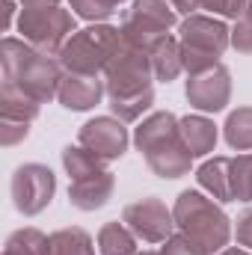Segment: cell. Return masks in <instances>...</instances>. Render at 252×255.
Returning a JSON list of instances; mask_svg holds the SVG:
<instances>
[{
	"label": "cell",
	"mask_w": 252,
	"mask_h": 255,
	"mask_svg": "<svg viewBox=\"0 0 252 255\" xmlns=\"http://www.w3.org/2000/svg\"><path fill=\"white\" fill-rule=\"evenodd\" d=\"M104 95H107V86H104L101 77L68 74V71H65L63 83H60V95H57V101L63 104L65 110L83 113V110H92L95 104H101Z\"/></svg>",
	"instance_id": "cell-13"
},
{
	"label": "cell",
	"mask_w": 252,
	"mask_h": 255,
	"mask_svg": "<svg viewBox=\"0 0 252 255\" xmlns=\"http://www.w3.org/2000/svg\"><path fill=\"white\" fill-rule=\"evenodd\" d=\"M235 238H238V244H241V247L252 250V208H247V211H241V214H238Z\"/></svg>",
	"instance_id": "cell-30"
},
{
	"label": "cell",
	"mask_w": 252,
	"mask_h": 255,
	"mask_svg": "<svg viewBox=\"0 0 252 255\" xmlns=\"http://www.w3.org/2000/svg\"><path fill=\"white\" fill-rule=\"evenodd\" d=\"M181 136H184L193 157H205V154L214 151L220 133H217V125L208 116H184L181 119Z\"/></svg>",
	"instance_id": "cell-17"
},
{
	"label": "cell",
	"mask_w": 252,
	"mask_h": 255,
	"mask_svg": "<svg viewBox=\"0 0 252 255\" xmlns=\"http://www.w3.org/2000/svg\"><path fill=\"white\" fill-rule=\"evenodd\" d=\"M60 6V0H21V9H51Z\"/></svg>",
	"instance_id": "cell-32"
},
{
	"label": "cell",
	"mask_w": 252,
	"mask_h": 255,
	"mask_svg": "<svg viewBox=\"0 0 252 255\" xmlns=\"http://www.w3.org/2000/svg\"><path fill=\"white\" fill-rule=\"evenodd\" d=\"M18 33L36 51L60 57L65 42L77 30H74V15L68 9L51 6V9H21V15H18Z\"/></svg>",
	"instance_id": "cell-8"
},
{
	"label": "cell",
	"mask_w": 252,
	"mask_h": 255,
	"mask_svg": "<svg viewBox=\"0 0 252 255\" xmlns=\"http://www.w3.org/2000/svg\"><path fill=\"white\" fill-rule=\"evenodd\" d=\"M178 42L184 54V71L196 74L208 65L220 63V57L232 48V30L217 15L196 12L178 24Z\"/></svg>",
	"instance_id": "cell-6"
},
{
	"label": "cell",
	"mask_w": 252,
	"mask_h": 255,
	"mask_svg": "<svg viewBox=\"0 0 252 255\" xmlns=\"http://www.w3.org/2000/svg\"><path fill=\"white\" fill-rule=\"evenodd\" d=\"M136 255H163V253H154V250H142V253H136Z\"/></svg>",
	"instance_id": "cell-35"
},
{
	"label": "cell",
	"mask_w": 252,
	"mask_h": 255,
	"mask_svg": "<svg viewBox=\"0 0 252 255\" xmlns=\"http://www.w3.org/2000/svg\"><path fill=\"white\" fill-rule=\"evenodd\" d=\"M196 181L202 190L211 193L217 202H235V175H232V157H211L196 169Z\"/></svg>",
	"instance_id": "cell-15"
},
{
	"label": "cell",
	"mask_w": 252,
	"mask_h": 255,
	"mask_svg": "<svg viewBox=\"0 0 252 255\" xmlns=\"http://www.w3.org/2000/svg\"><path fill=\"white\" fill-rule=\"evenodd\" d=\"M122 33L113 24H89L77 30L65 48L60 51V63L68 74H89L101 77L110 60L122 51Z\"/></svg>",
	"instance_id": "cell-5"
},
{
	"label": "cell",
	"mask_w": 252,
	"mask_h": 255,
	"mask_svg": "<svg viewBox=\"0 0 252 255\" xmlns=\"http://www.w3.org/2000/svg\"><path fill=\"white\" fill-rule=\"evenodd\" d=\"M154 68L151 57L139 48L122 45V51L110 60L104 68V86H107V101L116 119L136 122L151 104H154Z\"/></svg>",
	"instance_id": "cell-1"
},
{
	"label": "cell",
	"mask_w": 252,
	"mask_h": 255,
	"mask_svg": "<svg viewBox=\"0 0 252 255\" xmlns=\"http://www.w3.org/2000/svg\"><path fill=\"white\" fill-rule=\"evenodd\" d=\"M223 133L235 151H252V107H238L235 113H229Z\"/></svg>",
	"instance_id": "cell-22"
},
{
	"label": "cell",
	"mask_w": 252,
	"mask_h": 255,
	"mask_svg": "<svg viewBox=\"0 0 252 255\" xmlns=\"http://www.w3.org/2000/svg\"><path fill=\"white\" fill-rule=\"evenodd\" d=\"M247 15H252V0H250V6H247Z\"/></svg>",
	"instance_id": "cell-36"
},
{
	"label": "cell",
	"mask_w": 252,
	"mask_h": 255,
	"mask_svg": "<svg viewBox=\"0 0 252 255\" xmlns=\"http://www.w3.org/2000/svg\"><path fill=\"white\" fill-rule=\"evenodd\" d=\"M220 255H252V253H247V250H241V247H226Z\"/></svg>",
	"instance_id": "cell-34"
},
{
	"label": "cell",
	"mask_w": 252,
	"mask_h": 255,
	"mask_svg": "<svg viewBox=\"0 0 252 255\" xmlns=\"http://www.w3.org/2000/svg\"><path fill=\"white\" fill-rule=\"evenodd\" d=\"M178 15H196L202 9V0H166Z\"/></svg>",
	"instance_id": "cell-31"
},
{
	"label": "cell",
	"mask_w": 252,
	"mask_h": 255,
	"mask_svg": "<svg viewBox=\"0 0 252 255\" xmlns=\"http://www.w3.org/2000/svg\"><path fill=\"white\" fill-rule=\"evenodd\" d=\"M39 110H42L39 101H33V98L24 95L18 86H12V83L3 80V92H0V113H3V119L33 122V119L39 116Z\"/></svg>",
	"instance_id": "cell-20"
},
{
	"label": "cell",
	"mask_w": 252,
	"mask_h": 255,
	"mask_svg": "<svg viewBox=\"0 0 252 255\" xmlns=\"http://www.w3.org/2000/svg\"><path fill=\"white\" fill-rule=\"evenodd\" d=\"M45 255H95V244L83 229L71 226V229H60L48 235Z\"/></svg>",
	"instance_id": "cell-18"
},
{
	"label": "cell",
	"mask_w": 252,
	"mask_h": 255,
	"mask_svg": "<svg viewBox=\"0 0 252 255\" xmlns=\"http://www.w3.org/2000/svg\"><path fill=\"white\" fill-rule=\"evenodd\" d=\"M175 24H178V12L166 0H133L130 9L122 15L119 33L125 45L151 54L166 36H172L169 30Z\"/></svg>",
	"instance_id": "cell-7"
},
{
	"label": "cell",
	"mask_w": 252,
	"mask_h": 255,
	"mask_svg": "<svg viewBox=\"0 0 252 255\" xmlns=\"http://www.w3.org/2000/svg\"><path fill=\"white\" fill-rule=\"evenodd\" d=\"M30 133V122H18V119H3V128H0V145L12 148L15 142L27 139Z\"/></svg>",
	"instance_id": "cell-29"
},
{
	"label": "cell",
	"mask_w": 252,
	"mask_h": 255,
	"mask_svg": "<svg viewBox=\"0 0 252 255\" xmlns=\"http://www.w3.org/2000/svg\"><path fill=\"white\" fill-rule=\"evenodd\" d=\"M133 145L157 178H181L193 166V154L181 136V119L172 113H151L142 119L133 130Z\"/></svg>",
	"instance_id": "cell-3"
},
{
	"label": "cell",
	"mask_w": 252,
	"mask_h": 255,
	"mask_svg": "<svg viewBox=\"0 0 252 255\" xmlns=\"http://www.w3.org/2000/svg\"><path fill=\"white\" fill-rule=\"evenodd\" d=\"M187 101L199 113H220L232 101V74L223 63L187 74Z\"/></svg>",
	"instance_id": "cell-11"
},
{
	"label": "cell",
	"mask_w": 252,
	"mask_h": 255,
	"mask_svg": "<svg viewBox=\"0 0 252 255\" xmlns=\"http://www.w3.org/2000/svg\"><path fill=\"white\" fill-rule=\"evenodd\" d=\"M12 202L24 217H36L42 214L54 193H57V175L45 166V163H21L12 175Z\"/></svg>",
	"instance_id": "cell-9"
},
{
	"label": "cell",
	"mask_w": 252,
	"mask_h": 255,
	"mask_svg": "<svg viewBox=\"0 0 252 255\" xmlns=\"http://www.w3.org/2000/svg\"><path fill=\"white\" fill-rule=\"evenodd\" d=\"M247 6H250V0H202V9H208L211 15H217V18H241V15H247Z\"/></svg>",
	"instance_id": "cell-26"
},
{
	"label": "cell",
	"mask_w": 252,
	"mask_h": 255,
	"mask_svg": "<svg viewBox=\"0 0 252 255\" xmlns=\"http://www.w3.org/2000/svg\"><path fill=\"white\" fill-rule=\"evenodd\" d=\"M148 57H151V68H154V80H160V83H172L184 71V54H181L178 36H166Z\"/></svg>",
	"instance_id": "cell-16"
},
{
	"label": "cell",
	"mask_w": 252,
	"mask_h": 255,
	"mask_svg": "<svg viewBox=\"0 0 252 255\" xmlns=\"http://www.w3.org/2000/svg\"><path fill=\"white\" fill-rule=\"evenodd\" d=\"M175 229L181 235L193 238L199 247H205L208 253H223L232 241V220L229 214L217 205V199H208L199 190H184L175 199Z\"/></svg>",
	"instance_id": "cell-4"
},
{
	"label": "cell",
	"mask_w": 252,
	"mask_h": 255,
	"mask_svg": "<svg viewBox=\"0 0 252 255\" xmlns=\"http://www.w3.org/2000/svg\"><path fill=\"white\" fill-rule=\"evenodd\" d=\"M77 142L86 145L89 151H95L104 163H113L127 151L130 136H127V128L122 119H116V116H95V119H89L77 130Z\"/></svg>",
	"instance_id": "cell-12"
},
{
	"label": "cell",
	"mask_w": 252,
	"mask_h": 255,
	"mask_svg": "<svg viewBox=\"0 0 252 255\" xmlns=\"http://www.w3.org/2000/svg\"><path fill=\"white\" fill-rule=\"evenodd\" d=\"M63 166H65V172H68L71 181H80V178H89V175H98V172L107 169L104 160L95 151H89L86 145H80V142L63 148Z\"/></svg>",
	"instance_id": "cell-21"
},
{
	"label": "cell",
	"mask_w": 252,
	"mask_h": 255,
	"mask_svg": "<svg viewBox=\"0 0 252 255\" xmlns=\"http://www.w3.org/2000/svg\"><path fill=\"white\" fill-rule=\"evenodd\" d=\"M45 247H48V235L30 226V229H18L9 235L3 255H45Z\"/></svg>",
	"instance_id": "cell-23"
},
{
	"label": "cell",
	"mask_w": 252,
	"mask_h": 255,
	"mask_svg": "<svg viewBox=\"0 0 252 255\" xmlns=\"http://www.w3.org/2000/svg\"><path fill=\"white\" fill-rule=\"evenodd\" d=\"M0 63H3V80L18 86L33 101L45 104L60 95V83L65 77L60 57L42 54L33 45H27L24 39L6 36L0 45Z\"/></svg>",
	"instance_id": "cell-2"
},
{
	"label": "cell",
	"mask_w": 252,
	"mask_h": 255,
	"mask_svg": "<svg viewBox=\"0 0 252 255\" xmlns=\"http://www.w3.org/2000/svg\"><path fill=\"white\" fill-rule=\"evenodd\" d=\"M232 48L241 54H252V15H241L232 27Z\"/></svg>",
	"instance_id": "cell-28"
},
{
	"label": "cell",
	"mask_w": 252,
	"mask_h": 255,
	"mask_svg": "<svg viewBox=\"0 0 252 255\" xmlns=\"http://www.w3.org/2000/svg\"><path fill=\"white\" fill-rule=\"evenodd\" d=\"M116 3H125V0H116Z\"/></svg>",
	"instance_id": "cell-37"
},
{
	"label": "cell",
	"mask_w": 252,
	"mask_h": 255,
	"mask_svg": "<svg viewBox=\"0 0 252 255\" xmlns=\"http://www.w3.org/2000/svg\"><path fill=\"white\" fill-rule=\"evenodd\" d=\"M122 223L136 235V241H142V244H163V241L172 238L175 214L157 196H145V199H136V202L125 205Z\"/></svg>",
	"instance_id": "cell-10"
},
{
	"label": "cell",
	"mask_w": 252,
	"mask_h": 255,
	"mask_svg": "<svg viewBox=\"0 0 252 255\" xmlns=\"http://www.w3.org/2000/svg\"><path fill=\"white\" fill-rule=\"evenodd\" d=\"M68 6L74 9V15H80L89 24H104L113 12H119L116 0H68Z\"/></svg>",
	"instance_id": "cell-24"
},
{
	"label": "cell",
	"mask_w": 252,
	"mask_h": 255,
	"mask_svg": "<svg viewBox=\"0 0 252 255\" xmlns=\"http://www.w3.org/2000/svg\"><path fill=\"white\" fill-rule=\"evenodd\" d=\"M12 18H15V3H12V0H6V30L12 27Z\"/></svg>",
	"instance_id": "cell-33"
},
{
	"label": "cell",
	"mask_w": 252,
	"mask_h": 255,
	"mask_svg": "<svg viewBox=\"0 0 252 255\" xmlns=\"http://www.w3.org/2000/svg\"><path fill=\"white\" fill-rule=\"evenodd\" d=\"M163 255H211L205 247H199L193 238H187V235H172L169 241H163V250H160Z\"/></svg>",
	"instance_id": "cell-27"
},
{
	"label": "cell",
	"mask_w": 252,
	"mask_h": 255,
	"mask_svg": "<svg viewBox=\"0 0 252 255\" xmlns=\"http://www.w3.org/2000/svg\"><path fill=\"white\" fill-rule=\"evenodd\" d=\"M136 235L125 223H104L98 232V255H136Z\"/></svg>",
	"instance_id": "cell-19"
},
{
	"label": "cell",
	"mask_w": 252,
	"mask_h": 255,
	"mask_svg": "<svg viewBox=\"0 0 252 255\" xmlns=\"http://www.w3.org/2000/svg\"><path fill=\"white\" fill-rule=\"evenodd\" d=\"M235 175V202H252V151L232 157Z\"/></svg>",
	"instance_id": "cell-25"
},
{
	"label": "cell",
	"mask_w": 252,
	"mask_h": 255,
	"mask_svg": "<svg viewBox=\"0 0 252 255\" xmlns=\"http://www.w3.org/2000/svg\"><path fill=\"white\" fill-rule=\"evenodd\" d=\"M113 190H116V175L110 169H104L98 175L71 181L68 184V202L77 211H98L113 199Z\"/></svg>",
	"instance_id": "cell-14"
}]
</instances>
